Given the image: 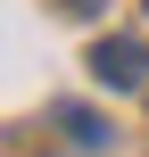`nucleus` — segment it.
Here are the masks:
<instances>
[{
	"label": "nucleus",
	"mask_w": 149,
	"mask_h": 157,
	"mask_svg": "<svg viewBox=\"0 0 149 157\" xmlns=\"http://www.w3.org/2000/svg\"><path fill=\"white\" fill-rule=\"evenodd\" d=\"M91 75H100L108 91H141L149 83V50L124 41V33H108V41H91Z\"/></svg>",
	"instance_id": "obj_1"
},
{
	"label": "nucleus",
	"mask_w": 149,
	"mask_h": 157,
	"mask_svg": "<svg viewBox=\"0 0 149 157\" xmlns=\"http://www.w3.org/2000/svg\"><path fill=\"white\" fill-rule=\"evenodd\" d=\"M58 124H66V141H75V149H100V141H108V124H100L91 108H58Z\"/></svg>",
	"instance_id": "obj_2"
},
{
	"label": "nucleus",
	"mask_w": 149,
	"mask_h": 157,
	"mask_svg": "<svg viewBox=\"0 0 149 157\" xmlns=\"http://www.w3.org/2000/svg\"><path fill=\"white\" fill-rule=\"evenodd\" d=\"M58 8H75V17H91V8H100V0H58Z\"/></svg>",
	"instance_id": "obj_3"
}]
</instances>
